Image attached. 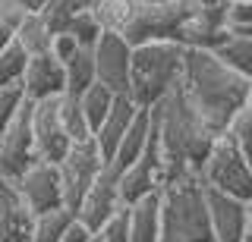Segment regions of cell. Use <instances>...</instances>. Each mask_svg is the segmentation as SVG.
<instances>
[{
  "mask_svg": "<svg viewBox=\"0 0 252 242\" xmlns=\"http://www.w3.org/2000/svg\"><path fill=\"white\" fill-rule=\"evenodd\" d=\"M35 214L26 208L13 183L0 179V242H32Z\"/></svg>",
  "mask_w": 252,
  "mask_h": 242,
  "instance_id": "obj_17",
  "label": "cell"
},
{
  "mask_svg": "<svg viewBox=\"0 0 252 242\" xmlns=\"http://www.w3.org/2000/svg\"><path fill=\"white\" fill-rule=\"evenodd\" d=\"M92 3H94V0H47V6H44L41 13L51 19V26L60 32V28L66 26V19H73L76 13L92 10Z\"/></svg>",
  "mask_w": 252,
  "mask_h": 242,
  "instance_id": "obj_29",
  "label": "cell"
},
{
  "mask_svg": "<svg viewBox=\"0 0 252 242\" xmlns=\"http://www.w3.org/2000/svg\"><path fill=\"white\" fill-rule=\"evenodd\" d=\"M22 3H26V10H32V13H41L47 6V0H22Z\"/></svg>",
  "mask_w": 252,
  "mask_h": 242,
  "instance_id": "obj_39",
  "label": "cell"
},
{
  "mask_svg": "<svg viewBox=\"0 0 252 242\" xmlns=\"http://www.w3.org/2000/svg\"><path fill=\"white\" fill-rule=\"evenodd\" d=\"M180 88L202 116V123L215 135H224L233 110L246 104L249 82L236 69H230L218 54L211 51H189L183 54V76Z\"/></svg>",
  "mask_w": 252,
  "mask_h": 242,
  "instance_id": "obj_2",
  "label": "cell"
},
{
  "mask_svg": "<svg viewBox=\"0 0 252 242\" xmlns=\"http://www.w3.org/2000/svg\"><path fill=\"white\" fill-rule=\"evenodd\" d=\"M246 104L252 107V82H249V91H246Z\"/></svg>",
  "mask_w": 252,
  "mask_h": 242,
  "instance_id": "obj_41",
  "label": "cell"
},
{
  "mask_svg": "<svg viewBox=\"0 0 252 242\" xmlns=\"http://www.w3.org/2000/svg\"><path fill=\"white\" fill-rule=\"evenodd\" d=\"M54 35H57V28L51 26V19H47L44 13H29V16L22 19V26L16 28V44H19L29 57H41V54H51Z\"/></svg>",
  "mask_w": 252,
  "mask_h": 242,
  "instance_id": "obj_20",
  "label": "cell"
},
{
  "mask_svg": "<svg viewBox=\"0 0 252 242\" xmlns=\"http://www.w3.org/2000/svg\"><path fill=\"white\" fill-rule=\"evenodd\" d=\"M148 138H152V110H139L136 120H132V126L126 129L123 142L117 145L114 161H107V163H114L117 170L132 167V163L142 158V151L148 148Z\"/></svg>",
  "mask_w": 252,
  "mask_h": 242,
  "instance_id": "obj_19",
  "label": "cell"
},
{
  "mask_svg": "<svg viewBox=\"0 0 252 242\" xmlns=\"http://www.w3.org/2000/svg\"><path fill=\"white\" fill-rule=\"evenodd\" d=\"M60 32H69L79 44H82V48H94V44H98V38L104 35V32L98 28V22L92 19L89 10H85V13H76L73 19H66V26H63Z\"/></svg>",
  "mask_w": 252,
  "mask_h": 242,
  "instance_id": "obj_28",
  "label": "cell"
},
{
  "mask_svg": "<svg viewBox=\"0 0 252 242\" xmlns=\"http://www.w3.org/2000/svg\"><path fill=\"white\" fill-rule=\"evenodd\" d=\"M94 54L92 48H82L66 63V95H82L89 85H94Z\"/></svg>",
  "mask_w": 252,
  "mask_h": 242,
  "instance_id": "obj_25",
  "label": "cell"
},
{
  "mask_svg": "<svg viewBox=\"0 0 252 242\" xmlns=\"http://www.w3.org/2000/svg\"><path fill=\"white\" fill-rule=\"evenodd\" d=\"M94 242H98V236H94Z\"/></svg>",
  "mask_w": 252,
  "mask_h": 242,
  "instance_id": "obj_43",
  "label": "cell"
},
{
  "mask_svg": "<svg viewBox=\"0 0 252 242\" xmlns=\"http://www.w3.org/2000/svg\"><path fill=\"white\" fill-rule=\"evenodd\" d=\"M183 54L186 48L173 38L148 41L132 48V69H129V95L142 110H152L161 98H167L180 85L183 76Z\"/></svg>",
  "mask_w": 252,
  "mask_h": 242,
  "instance_id": "obj_3",
  "label": "cell"
},
{
  "mask_svg": "<svg viewBox=\"0 0 252 242\" xmlns=\"http://www.w3.org/2000/svg\"><path fill=\"white\" fill-rule=\"evenodd\" d=\"M139 110H142V107H139L129 95H117V98H114L110 113L104 116V123H101V126L94 129V135H92V142L98 145V151H101V158H104V161H114L117 145L123 142L126 129L132 126V120H136Z\"/></svg>",
  "mask_w": 252,
  "mask_h": 242,
  "instance_id": "obj_16",
  "label": "cell"
},
{
  "mask_svg": "<svg viewBox=\"0 0 252 242\" xmlns=\"http://www.w3.org/2000/svg\"><path fill=\"white\" fill-rule=\"evenodd\" d=\"M240 35H246V38H252V28H246V32H240Z\"/></svg>",
  "mask_w": 252,
  "mask_h": 242,
  "instance_id": "obj_42",
  "label": "cell"
},
{
  "mask_svg": "<svg viewBox=\"0 0 252 242\" xmlns=\"http://www.w3.org/2000/svg\"><path fill=\"white\" fill-rule=\"evenodd\" d=\"M136 0H94L89 13L104 35H123L136 16Z\"/></svg>",
  "mask_w": 252,
  "mask_h": 242,
  "instance_id": "obj_21",
  "label": "cell"
},
{
  "mask_svg": "<svg viewBox=\"0 0 252 242\" xmlns=\"http://www.w3.org/2000/svg\"><path fill=\"white\" fill-rule=\"evenodd\" d=\"M35 161L38 151H35V135H32V104H26L0 135V179L16 183Z\"/></svg>",
  "mask_w": 252,
  "mask_h": 242,
  "instance_id": "obj_9",
  "label": "cell"
},
{
  "mask_svg": "<svg viewBox=\"0 0 252 242\" xmlns=\"http://www.w3.org/2000/svg\"><path fill=\"white\" fill-rule=\"evenodd\" d=\"M114 98H117V95L107 88V85H101V82L89 85V88L79 95L82 113H85V120H89V126H92V135H94V129L104 123V116L110 113V107H114Z\"/></svg>",
  "mask_w": 252,
  "mask_h": 242,
  "instance_id": "obj_24",
  "label": "cell"
},
{
  "mask_svg": "<svg viewBox=\"0 0 252 242\" xmlns=\"http://www.w3.org/2000/svg\"><path fill=\"white\" fill-rule=\"evenodd\" d=\"M60 242H94V236H92V233L89 230H85V226L82 223H73V226H69V230H66V236H63Z\"/></svg>",
  "mask_w": 252,
  "mask_h": 242,
  "instance_id": "obj_36",
  "label": "cell"
},
{
  "mask_svg": "<svg viewBox=\"0 0 252 242\" xmlns=\"http://www.w3.org/2000/svg\"><path fill=\"white\" fill-rule=\"evenodd\" d=\"M224 135H230L236 145L252 142V107L249 104H243L240 110H233L230 123H227V129H224Z\"/></svg>",
  "mask_w": 252,
  "mask_h": 242,
  "instance_id": "obj_31",
  "label": "cell"
},
{
  "mask_svg": "<svg viewBox=\"0 0 252 242\" xmlns=\"http://www.w3.org/2000/svg\"><path fill=\"white\" fill-rule=\"evenodd\" d=\"M29 13L32 10H26V3H22V0H0V22H6L13 32L22 26V19H26Z\"/></svg>",
  "mask_w": 252,
  "mask_h": 242,
  "instance_id": "obj_34",
  "label": "cell"
},
{
  "mask_svg": "<svg viewBox=\"0 0 252 242\" xmlns=\"http://www.w3.org/2000/svg\"><path fill=\"white\" fill-rule=\"evenodd\" d=\"M73 223H76V214L69 208H54V211H44V214H35L32 242H60Z\"/></svg>",
  "mask_w": 252,
  "mask_h": 242,
  "instance_id": "obj_22",
  "label": "cell"
},
{
  "mask_svg": "<svg viewBox=\"0 0 252 242\" xmlns=\"http://www.w3.org/2000/svg\"><path fill=\"white\" fill-rule=\"evenodd\" d=\"M94 54V79L107 85L114 95L129 91V69H132V48L126 44L123 35H101Z\"/></svg>",
  "mask_w": 252,
  "mask_h": 242,
  "instance_id": "obj_12",
  "label": "cell"
},
{
  "mask_svg": "<svg viewBox=\"0 0 252 242\" xmlns=\"http://www.w3.org/2000/svg\"><path fill=\"white\" fill-rule=\"evenodd\" d=\"M246 242H252V198L246 201Z\"/></svg>",
  "mask_w": 252,
  "mask_h": 242,
  "instance_id": "obj_38",
  "label": "cell"
},
{
  "mask_svg": "<svg viewBox=\"0 0 252 242\" xmlns=\"http://www.w3.org/2000/svg\"><path fill=\"white\" fill-rule=\"evenodd\" d=\"M218 57L224 60L230 69L243 76L246 82H252V38L246 35H230V41L218 51Z\"/></svg>",
  "mask_w": 252,
  "mask_h": 242,
  "instance_id": "obj_26",
  "label": "cell"
},
{
  "mask_svg": "<svg viewBox=\"0 0 252 242\" xmlns=\"http://www.w3.org/2000/svg\"><path fill=\"white\" fill-rule=\"evenodd\" d=\"M164 186V154H161V145L155 138V129H152V138H148V148L142 151V158L132 163V167L120 170V192H123V205H136L145 195H155L161 192Z\"/></svg>",
  "mask_w": 252,
  "mask_h": 242,
  "instance_id": "obj_11",
  "label": "cell"
},
{
  "mask_svg": "<svg viewBox=\"0 0 252 242\" xmlns=\"http://www.w3.org/2000/svg\"><path fill=\"white\" fill-rule=\"evenodd\" d=\"M22 91H26V101H32V104L66 95V66L60 60H54L51 54L29 57L26 76H22Z\"/></svg>",
  "mask_w": 252,
  "mask_h": 242,
  "instance_id": "obj_15",
  "label": "cell"
},
{
  "mask_svg": "<svg viewBox=\"0 0 252 242\" xmlns=\"http://www.w3.org/2000/svg\"><path fill=\"white\" fill-rule=\"evenodd\" d=\"M104 158H101L98 145L94 142H82V145H73L66 151V158L57 163L60 170V186H63V205L76 214L79 201L85 198V192L92 189V183L98 179V173L104 170Z\"/></svg>",
  "mask_w": 252,
  "mask_h": 242,
  "instance_id": "obj_8",
  "label": "cell"
},
{
  "mask_svg": "<svg viewBox=\"0 0 252 242\" xmlns=\"http://www.w3.org/2000/svg\"><path fill=\"white\" fill-rule=\"evenodd\" d=\"M79 51H82V44H79V41H76V38L69 35V32H57V35H54V44H51V57H54V60H60L63 66H66V63H69V60L76 57Z\"/></svg>",
  "mask_w": 252,
  "mask_h": 242,
  "instance_id": "obj_33",
  "label": "cell"
},
{
  "mask_svg": "<svg viewBox=\"0 0 252 242\" xmlns=\"http://www.w3.org/2000/svg\"><path fill=\"white\" fill-rule=\"evenodd\" d=\"M240 151H243V161H246V167H249V173H252V142L240 145Z\"/></svg>",
  "mask_w": 252,
  "mask_h": 242,
  "instance_id": "obj_40",
  "label": "cell"
},
{
  "mask_svg": "<svg viewBox=\"0 0 252 242\" xmlns=\"http://www.w3.org/2000/svg\"><path fill=\"white\" fill-rule=\"evenodd\" d=\"M98 242H129V233H126V208L98 233Z\"/></svg>",
  "mask_w": 252,
  "mask_h": 242,
  "instance_id": "obj_35",
  "label": "cell"
},
{
  "mask_svg": "<svg viewBox=\"0 0 252 242\" xmlns=\"http://www.w3.org/2000/svg\"><path fill=\"white\" fill-rule=\"evenodd\" d=\"M161 239L158 242H215L199 179L170 183L161 192Z\"/></svg>",
  "mask_w": 252,
  "mask_h": 242,
  "instance_id": "obj_4",
  "label": "cell"
},
{
  "mask_svg": "<svg viewBox=\"0 0 252 242\" xmlns=\"http://www.w3.org/2000/svg\"><path fill=\"white\" fill-rule=\"evenodd\" d=\"M205 205H208L215 242H246V201L205 189Z\"/></svg>",
  "mask_w": 252,
  "mask_h": 242,
  "instance_id": "obj_14",
  "label": "cell"
},
{
  "mask_svg": "<svg viewBox=\"0 0 252 242\" xmlns=\"http://www.w3.org/2000/svg\"><path fill=\"white\" fill-rule=\"evenodd\" d=\"M13 186H16L19 198L26 201V208L32 211V214H44V211H54V208H66L63 205V186H60L57 163L35 161Z\"/></svg>",
  "mask_w": 252,
  "mask_h": 242,
  "instance_id": "obj_10",
  "label": "cell"
},
{
  "mask_svg": "<svg viewBox=\"0 0 252 242\" xmlns=\"http://www.w3.org/2000/svg\"><path fill=\"white\" fill-rule=\"evenodd\" d=\"M199 183L205 189L233 195V198H240V201L252 198V173H249L246 161H243L240 145H236L230 135L215 138L208 158H205L202 167H199Z\"/></svg>",
  "mask_w": 252,
  "mask_h": 242,
  "instance_id": "obj_5",
  "label": "cell"
},
{
  "mask_svg": "<svg viewBox=\"0 0 252 242\" xmlns=\"http://www.w3.org/2000/svg\"><path fill=\"white\" fill-rule=\"evenodd\" d=\"M227 28L233 35L252 28V3H240V0H227Z\"/></svg>",
  "mask_w": 252,
  "mask_h": 242,
  "instance_id": "obj_32",
  "label": "cell"
},
{
  "mask_svg": "<svg viewBox=\"0 0 252 242\" xmlns=\"http://www.w3.org/2000/svg\"><path fill=\"white\" fill-rule=\"evenodd\" d=\"M26 91L22 85H10V88H0V135L6 132V126L19 116V110L26 107Z\"/></svg>",
  "mask_w": 252,
  "mask_h": 242,
  "instance_id": "obj_30",
  "label": "cell"
},
{
  "mask_svg": "<svg viewBox=\"0 0 252 242\" xmlns=\"http://www.w3.org/2000/svg\"><path fill=\"white\" fill-rule=\"evenodd\" d=\"M57 110H60V123L66 129L69 142L73 145H82V142H92V126L82 113V104H79V95H60L57 98Z\"/></svg>",
  "mask_w": 252,
  "mask_h": 242,
  "instance_id": "obj_23",
  "label": "cell"
},
{
  "mask_svg": "<svg viewBox=\"0 0 252 242\" xmlns=\"http://www.w3.org/2000/svg\"><path fill=\"white\" fill-rule=\"evenodd\" d=\"M29 66V54L19 48V44H10V48L0 51V88H10V85H22V76H26Z\"/></svg>",
  "mask_w": 252,
  "mask_h": 242,
  "instance_id": "obj_27",
  "label": "cell"
},
{
  "mask_svg": "<svg viewBox=\"0 0 252 242\" xmlns=\"http://www.w3.org/2000/svg\"><path fill=\"white\" fill-rule=\"evenodd\" d=\"M189 13L192 10H189L186 0H177V3H139L123 38L129 48H139V44H148V41H164V38L177 41Z\"/></svg>",
  "mask_w": 252,
  "mask_h": 242,
  "instance_id": "obj_6",
  "label": "cell"
},
{
  "mask_svg": "<svg viewBox=\"0 0 252 242\" xmlns=\"http://www.w3.org/2000/svg\"><path fill=\"white\" fill-rule=\"evenodd\" d=\"M13 41H16V32H13L10 26H6V22H0V51H3V48H10Z\"/></svg>",
  "mask_w": 252,
  "mask_h": 242,
  "instance_id": "obj_37",
  "label": "cell"
},
{
  "mask_svg": "<svg viewBox=\"0 0 252 242\" xmlns=\"http://www.w3.org/2000/svg\"><path fill=\"white\" fill-rule=\"evenodd\" d=\"M152 129L164 154V186L199 179V167L218 135L202 123L180 85L152 107Z\"/></svg>",
  "mask_w": 252,
  "mask_h": 242,
  "instance_id": "obj_1",
  "label": "cell"
},
{
  "mask_svg": "<svg viewBox=\"0 0 252 242\" xmlns=\"http://www.w3.org/2000/svg\"><path fill=\"white\" fill-rule=\"evenodd\" d=\"M32 135H35L38 161L60 163L66 158V151L73 148V142H69L66 129H63V123H60L57 98L54 101H35V104H32Z\"/></svg>",
  "mask_w": 252,
  "mask_h": 242,
  "instance_id": "obj_13",
  "label": "cell"
},
{
  "mask_svg": "<svg viewBox=\"0 0 252 242\" xmlns=\"http://www.w3.org/2000/svg\"><path fill=\"white\" fill-rule=\"evenodd\" d=\"M123 208L126 205H123V192H120V170H117L114 163H104V170H101L98 179L92 183V189L79 201L76 220L82 223L92 236H98Z\"/></svg>",
  "mask_w": 252,
  "mask_h": 242,
  "instance_id": "obj_7",
  "label": "cell"
},
{
  "mask_svg": "<svg viewBox=\"0 0 252 242\" xmlns=\"http://www.w3.org/2000/svg\"><path fill=\"white\" fill-rule=\"evenodd\" d=\"M126 233H129V242L161 239V195L158 192L126 208Z\"/></svg>",
  "mask_w": 252,
  "mask_h": 242,
  "instance_id": "obj_18",
  "label": "cell"
}]
</instances>
